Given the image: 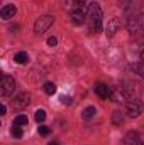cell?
<instances>
[{
    "instance_id": "cell-1",
    "label": "cell",
    "mask_w": 144,
    "mask_h": 145,
    "mask_svg": "<svg viewBox=\"0 0 144 145\" xmlns=\"http://www.w3.org/2000/svg\"><path fill=\"white\" fill-rule=\"evenodd\" d=\"M87 24L90 32L97 34L102 29V8L98 3H90L87 8Z\"/></svg>"
},
{
    "instance_id": "cell-2",
    "label": "cell",
    "mask_w": 144,
    "mask_h": 145,
    "mask_svg": "<svg viewBox=\"0 0 144 145\" xmlns=\"http://www.w3.org/2000/svg\"><path fill=\"white\" fill-rule=\"evenodd\" d=\"M127 29L131 34H137V32H144V14H137L132 15L127 22Z\"/></svg>"
},
{
    "instance_id": "cell-3",
    "label": "cell",
    "mask_w": 144,
    "mask_h": 145,
    "mask_svg": "<svg viewBox=\"0 0 144 145\" xmlns=\"http://www.w3.org/2000/svg\"><path fill=\"white\" fill-rule=\"evenodd\" d=\"M15 79L12 78V76H3L2 78V81H0V93H2V96H10V95H14V91H15Z\"/></svg>"
},
{
    "instance_id": "cell-4",
    "label": "cell",
    "mask_w": 144,
    "mask_h": 145,
    "mask_svg": "<svg viewBox=\"0 0 144 145\" xmlns=\"http://www.w3.org/2000/svg\"><path fill=\"white\" fill-rule=\"evenodd\" d=\"M53 22H54L53 15H41L36 20V24H34V31H36L37 34H42V32H46L53 25Z\"/></svg>"
},
{
    "instance_id": "cell-5",
    "label": "cell",
    "mask_w": 144,
    "mask_h": 145,
    "mask_svg": "<svg viewBox=\"0 0 144 145\" xmlns=\"http://www.w3.org/2000/svg\"><path fill=\"white\" fill-rule=\"evenodd\" d=\"M126 113H127L129 118L139 116V113H141V103H139L137 100H129V101L126 103Z\"/></svg>"
},
{
    "instance_id": "cell-6",
    "label": "cell",
    "mask_w": 144,
    "mask_h": 145,
    "mask_svg": "<svg viewBox=\"0 0 144 145\" xmlns=\"http://www.w3.org/2000/svg\"><path fill=\"white\" fill-rule=\"evenodd\" d=\"M120 29V20L117 19V17H114V19H108L107 22V27H105V32H107L108 37H114L115 36V32Z\"/></svg>"
},
{
    "instance_id": "cell-7",
    "label": "cell",
    "mask_w": 144,
    "mask_h": 145,
    "mask_svg": "<svg viewBox=\"0 0 144 145\" xmlns=\"http://www.w3.org/2000/svg\"><path fill=\"white\" fill-rule=\"evenodd\" d=\"M29 101H31V96H29L27 93H20V95H17V96L14 98V106L19 108V110H22L29 105Z\"/></svg>"
},
{
    "instance_id": "cell-8",
    "label": "cell",
    "mask_w": 144,
    "mask_h": 145,
    "mask_svg": "<svg viewBox=\"0 0 144 145\" xmlns=\"http://www.w3.org/2000/svg\"><path fill=\"white\" fill-rule=\"evenodd\" d=\"M15 12H17V7L12 5V3H7V5H3V8L0 10V17L7 20V19H12V17L15 15Z\"/></svg>"
},
{
    "instance_id": "cell-9",
    "label": "cell",
    "mask_w": 144,
    "mask_h": 145,
    "mask_svg": "<svg viewBox=\"0 0 144 145\" xmlns=\"http://www.w3.org/2000/svg\"><path fill=\"white\" fill-rule=\"evenodd\" d=\"M126 96H127V95H126V89H124V88H115V89L110 91V98H112V101H115V103L124 101Z\"/></svg>"
},
{
    "instance_id": "cell-10",
    "label": "cell",
    "mask_w": 144,
    "mask_h": 145,
    "mask_svg": "<svg viewBox=\"0 0 144 145\" xmlns=\"http://www.w3.org/2000/svg\"><path fill=\"white\" fill-rule=\"evenodd\" d=\"M110 88H108L107 84H104V83H98V84H95V93L102 98V100H105V98H108L110 96Z\"/></svg>"
},
{
    "instance_id": "cell-11",
    "label": "cell",
    "mask_w": 144,
    "mask_h": 145,
    "mask_svg": "<svg viewBox=\"0 0 144 145\" xmlns=\"http://www.w3.org/2000/svg\"><path fill=\"white\" fill-rule=\"evenodd\" d=\"M71 19H73L75 24H83V22H87V15H85V12L80 10V8H73L71 10Z\"/></svg>"
},
{
    "instance_id": "cell-12",
    "label": "cell",
    "mask_w": 144,
    "mask_h": 145,
    "mask_svg": "<svg viewBox=\"0 0 144 145\" xmlns=\"http://www.w3.org/2000/svg\"><path fill=\"white\" fill-rule=\"evenodd\" d=\"M139 133L137 132H129L124 138V145H139Z\"/></svg>"
},
{
    "instance_id": "cell-13",
    "label": "cell",
    "mask_w": 144,
    "mask_h": 145,
    "mask_svg": "<svg viewBox=\"0 0 144 145\" xmlns=\"http://www.w3.org/2000/svg\"><path fill=\"white\" fill-rule=\"evenodd\" d=\"M14 61L17 63V64H27L29 63V54L27 52H17L15 56H14Z\"/></svg>"
},
{
    "instance_id": "cell-14",
    "label": "cell",
    "mask_w": 144,
    "mask_h": 145,
    "mask_svg": "<svg viewBox=\"0 0 144 145\" xmlns=\"http://www.w3.org/2000/svg\"><path fill=\"white\" fill-rule=\"evenodd\" d=\"M97 113V110H95V106H87V108L81 111V118H85V120H88V118H92L93 115Z\"/></svg>"
},
{
    "instance_id": "cell-15",
    "label": "cell",
    "mask_w": 144,
    "mask_h": 145,
    "mask_svg": "<svg viewBox=\"0 0 144 145\" xmlns=\"http://www.w3.org/2000/svg\"><path fill=\"white\" fill-rule=\"evenodd\" d=\"M27 123H29V120H27L26 115H19V116L14 118V125L15 127H22V125H27Z\"/></svg>"
},
{
    "instance_id": "cell-16",
    "label": "cell",
    "mask_w": 144,
    "mask_h": 145,
    "mask_svg": "<svg viewBox=\"0 0 144 145\" xmlns=\"http://www.w3.org/2000/svg\"><path fill=\"white\" fill-rule=\"evenodd\" d=\"M34 118H36L37 123H42V121L46 120V111H44V110H36V113H34Z\"/></svg>"
},
{
    "instance_id": "cell-17",
    "label": "cell",
    "mask_w": 144,
    "mask_h": 145,
    "mask_svg": "<svg viewBox=\"0 0 144 145\" xmlns=\"http://www.w3.org/2000/svg\"><path fill=\"white\" fill-rule=\"evenodd\" d=\"M44 93H46V95H54V93H56L54 83H46V84H44Z\"/></svg>"
},
{
    "instance_id": "cell-18",
    "label": "cell",
    "mask_w": 144,
    "mask_h": 145,
    "mask_svg": "<svg viewBox=\"0 0 144 145\" xmlns=\"http://www.w3.org/2000/svg\"><path fill=\"white\" fill-rule=\"evenodd\" d=\"M122 121H124L122 111H114V123H115V125H122Z\"/></svg>"
},
{
    "instance_id": "cell-19",
    "label": "cell",
    "mask_w": 144,
    "mask_h": 145,
    "mask_svg": "<svg viewBox=\"0 0 144 145\" xmlns=\"http://www.w3.org/2000/svg\"><path fill=\"white\" fill-rule=\"evenodd\" d=\"M87 7V0H73V8H80L83 10Z\"/></svg>"
},
{
    "instance_id": "cell-20",
    "label": "cell",
    "mask_w": 144,
    "mask_h": 145,
    "mask_svg": "<svg viewBox=\"0 0 144 145\" xmlns=\"http://www.w3.org/2000/svg\"><path fill=\"white\" fill-rule=\"evenodd\" d=\"M12 135H14L15 138H20V137L24 135V133H22V128H20V127H15V125H14V128H12Z\"/></svg>"
},
{
    "instance_id": "cell-21",
    "label": "cell",
    "mask_w": 144,
    "mask_h": 145,
    "mask_svg": "<svg viewBox=\"0 0 144 145\" xmlns=\"http://www.w3.org/2000/svg\"><path fill=\"white\" fill-rule=\"evenodd\" d=\"M134 69L139 72V74H141V78L144 79V61H143V63H137V64L134 66Z\"/></svg>"
},
{
    "instance_id": "cell-22",
    "label": "cell",
    "mask_w": 144,
    "mask_h": 145,
    "mask_svg": "<svg viewBox=\"0 0 144 145\" xmlns=\"http://www.w3.org/2000/svg\"><path fill=\"white\" fill-rule=\"evenodd\" d=\"M49 132H51L49 127H44V125L39 127V133H41V135H49Z\"/></svg>"
},
{
    "instance_id": "cell-23",
    "label": "cell",
    "mask_w": 144,
    "mask_h": 145,
    "mask_svg": "<svg viewBox=\"0 0 144 145\" xmlns=\"http://www.w3.org/2000/svg\"><path fill=\"white\" fill-rule=\"evenodd\" d=\"M56 44H58V39H56V37H49V39H48V46H51V47H54Z\"/></svg>"
},
{
    "instance_id": "cell-24",
    "label": "cell",
    "mask_w": 144,
    "mask_h": 145,
    "mask_svg": "<svg viewBox=\"0 0 144 145\" xmlns=\"http://www.w3.org/2000/svg\"><path fill=\"white\" fill-rule=\"evenodd\" d=\"M61 103L63 105H71V98L70 96H61Z\"/></svg>"
},
{
    "instance_id": "cell-25",
    "label": "cell",
    "mask_w": 144,
    "mask_h": 145,
    "mask_svg": "<svg viewBox=\"0 0 144 145\" xmlns=\"http://www.w3.org/2000/svg\"><path fill=\"white\" fill-rule=\"evenodd\" d=\"M132 2H134V0H120V5H122V7H129Z\"/></svg>"
},
{
    "instance_id": "cell-26",
    "label": "cell",
    "mask_w": 144,
    "mask_h": 145,
    "mask_svg": "<svg viewBox=\"0 0 144 145\" xmlns=\"http://www.w3.org/2000/svg\"><path fill=\"white\" fill-rule=\"evenodd\" d=\"M5 113H7V106L2 105V106H0V115H5Z\"/></svg>"
},
{
    "instance_id": "cell-27",
    "label": "cell",
    "mask_w": 144,
    "mask_h": 145,
    "mask_svg": "<svg viewBox=\"0 0 144 145\" xmlns=\"http://www.w3.org/2000/svg\"><path fill=\"white\" fill-rule=\"evenodd\" d=\"M141 59L144 61V49H143V52H141Z\"/></svg>"
},
{
    "instance_id": "cell-28",
    "label": "cell",
    "mask_w": 144,
    "mask_h": 145,
    "mask_svg": "<svg viewBox=\"0 0 144 145\" xmlns=\"http://www.w3.org/2000/svg\"><path fill=\"white\" fill-rule=\"evenodd\" d=\"M49 145H58V142H51Z\"/></svg>"
}]
</instances>
